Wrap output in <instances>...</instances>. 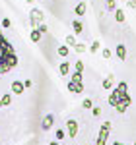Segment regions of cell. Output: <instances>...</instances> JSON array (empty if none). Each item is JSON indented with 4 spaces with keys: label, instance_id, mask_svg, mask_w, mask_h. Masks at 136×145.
Instances as JSON below:
<instances>
[{
    "label": "cell",
    "instance_id": "cell-4",
    "mask_svg": "<svg viewBox=\"0 0 136 145\" xmlns=\"http://www.w3.org/2000/svg\"><path fill=\"white\" fill-rule=\"evenodd\" d=\"M29 16H31V18H29V22H31V25H33V29L37 27V23H39V22H43V12L39 10V8H33Z\"/></svg>",
    "mask_w": 136,
    "mask_h": 145
},
{
    "label": "cell",
    "instance_id": "cell-26",
    "mask_svg": "<svg viewBox=\"0 0 136 145\" xmlns=\"http://www.w3.org/2000/svg\"><path fill=\"white\" fill-rule=\"evenodd\" d=\"M76 72H84V62H82V60L76 62Z\"/></svg>",
    "mask_w": 136,
    "mask_h": 145
},
{
    "label": "cell",
    "instance_id": "cell-15",
    "mask_svg": "<svg viewBox=\"0 0 136 145\" xmlns=\"http://www.w3.org/2000/svg\"><path fill=\"white\" fill-rule=\"evenodd\" d=\"M101 87H103V89H107V91L113 89V78H105V79H103V83H101Z\"/></svg>",
    "mask_w": 136,
    "mask_h": 145
},
{
    "label": "cell",
    "instance_id": "cell-2",
    "mask_svg": "<svg viewBox=\"0 0 136 145\" xmlns=\"http://www.w3.org/2000/svg\"><path fill=\"white\" fill-rule=\"evenodd\" d=\"M109 132H111V122H103L101 124V130H99V135H97V143H95V145H105V143H107Z\"/></svg>",
    "mask_w": 136,
    "mask_h": 145
},
{
    "label": "cell",
    "instance_id": "cell-34",
    "mask_svg": "<svg viewBox=\"0 0 136 145\" xmlns=\"http://www.w3.org/2000/svg\"><path fill=\"white\" fill-rule=\"evenodd\" d=\"M113 145H123V143H121V141H115V143Z\"/></svg>",
    "mask_w": 136,
    "mask_h": 145
},
{
    "label": "cell",
    "instance_id": "cell-27",
    "mask_svg": "<svg viewBox=\"0 0 136 145\" xmlns=\"http://www.w3.org/2000/svg\"><path fill=\"white\" fill-rule=\"evenodd\" d=\"M101 54H103V58H111V50H109V48H103Z\"/></svg>",
    "mask_w": 136,
    "mask_h": 145
},
{
    "label": "cell",
    "instance_id": "cell-33",
    "mask_svg": "<svg viewBox=\"0 0 136 145\" xmlns=\"http://www.w3.org/2000/svg\"><path fill=\"white\" fill-rule=\"evenodd\" d=\"M51 145H60V143H58V141H51Z\"/></svg>",
    "mask_w": 136,
    "mask_h": 145
},
{
    "label": "cell",
    "instance_id": "cell-36",
    "mask_svg": "<svg viewBox=\"0 0 136 145\" xmlns=\"http://www.w3.org/2000/svg\"><path fill=\"white\" fill-rule=\"evenodd\" d=\"M0 74H2V72H0Z\"/></svg>",
    "mask_w": 136,
    "mask_h": 145
},
{
    "label": "cell",
    "instance_id": "cell-24",
    "mask_svg": "<svg viewBox=\"0 0 136 145\" xmlns=\"http://www.w3.org/2000/svg\"><path fill=\"white\" fill-rule=\"evenodd\" d=\"M82 106H84V108H93V103H91V99H84Z\"/></svg>",
    "mask_w": 136,
    "mask_h": 145
},
{
    "label": "cell",
    "instance_id": "cell-22",
    "mask_svg": "<svg viewBox=\"0 0 136 145\" xmlns=\"http://www.w3.org/2000/svg\"><path fill=\"white\" fill-rule=\"evenodd\" d=\"M117 89H119V91H123V93H128V85H126L125 81H121V83L117 85Z\"/></svg>",
    "mask_w": 136,
    "mask_h": 145
},
{
    "label": "cell",
    "instance_id": "cell-11",
    "mask_svg": "<svg viewBox=\"0 0 136 145\" xmlns=\"http://www.w3.org/2000/svg\"><path fill=\"white\" fill-rule=\"evenodd\" d=\"M72 29H74V33H76V35H80L82 31H84V25H82V22H80V20H74V22H72Z\"/></svg>",
    "mask_w": 136,
    "mask_h": 145
},
{
    "label": "cell",
    "instance_id": "cell-37",
    "mask_svg": "<svg viewBox=\"0 0 136 145\" xmlns=\"http://www.w3.org/2000/svg\"><path fill=\"white\" fill-rule=\"evenodd\" d=\"M134 145H136V143H134Z\"/></svg>",
    "mask_w": 136,
    "mask_h": 145
},
{
    "label": "cell",
    "instance_id": "cell-7",
    "mask_svg": "<svg viewBox=\"0 0 136 145\" xmlns=\"http://www.w3.org/2000/svg\"><path fill=\"white\" fill-rule=\"evenodd\" d=\"M66 130H68L70 139H74L76 134H78V122H76V120H68V122H66Z\"/></svg>",
    "mask_w": 136,
    "mask_h": 145
},
{
    "label": "cell",
    "instance_id": "cell-35",
    "mask_svg": "<svg viewBox=\"0 0 136 145\" xmlns=\"http://www.w3.org/2000/svg\"><path fill=\"white\" fill-rule=\"evenodd\" d=\"M25 2H29V4H31V2H33V0H25Z\"/></svg>",
    "mask_w": 136,
    "mask_h": 145
},
{
    "label": "cell",
    "instance_id": "cell-12",
    "mask_svg": "<svg viewBox=\"0 0 136 145\" xmlns=\"http://www.w3.org/2000/svg\"><path fill=\"white\" fill-rule=\"evenodd\" d=\"M117 56H119V60H126V46L125 45L117 46Z\"/></svg>",
    "mask_w": 136,
    "mask_h": 145
},
{
    "label": "cell",
    "instance_id": "cell-18",
    "mask_svg": "<svg viewBox=\"0 0 136 145\" xmlns=\"http://www.w3.org/2000/svg\"><path fill=\"white\" fill-rule=\"evenodd\" d=\"M99 46H101V43H99V41H93V43H91V46H90V52H93V54H95V52L99 50Z\"/></svg>",
    "mask_w": 136,
    "mask_h": 145
},
{
    "label": "cell",
    "instance_id": "cell-13",
    "mask_svg": "<svg viewBox=\"0 0 136 145\" xmlns=\"http://www.w3.org/2000/svg\"><path fill=\"white\" fill-rule=\"evenodd\" d=\"M10 103H12V95H10V93H4V95H2V99H0V106L4 108V106H8Z\"/></svg>",
    "mask_w": 136,
    "mask_h": 145
},
{
    "label": "cell",
    "instance_id": "cell-25",
    "mask_svg": "<svg viewBox=\"0 0 136 145\" xmlns=\"http://www.w3.org/2000/svg\"><path fill=\"white\" fill-rule=\"evenodd\" d=\"M70 79H72V81H82V72H74Z\"/></svg>",
    "mask_w": 136,
    "mask_h": 145
},
{
    "label": "cell",
    "instance_id": "cell-21",
    "mask_svg": "<svg viewBox=\"0 0 136 145\" xmlns=\"http://www.w3.org/2000/svg\"><path fill=\"white\" fill-rule=\"evenodd\" d=\"M74 50H76V52H86V45H84V43H76V45H74Z\"/></svg>",
    "mask_w": 136,
    "mask_h": 145
},
{
    "label": "cell",
    "instance_id": "cell-29",
    "mask_svg": "<svg viewBox=\"0 0 136 145\" xmlns=\"http://www.w3.org/2000/svg\"><path fill=\"white\" fill-rule=\"evenodd\" d=\"M91 112H93V116H99V114H101V108H99V106H93Z\"/></svg>",
    "mask_w": 136,
    "mask_h": 145
},
{
    "label": "cell",
    "instance_id": "cell-8",
    "mask_svg": "<svg viewBox=\"0 0 136 145\" xmlns=\"http://www.w3.org/2000/svg\"><path fill=\"white\" fill-rule=\"evenodd\" d=\"M53 124H55V116H53V114H47L45 118H43L41 128H43V130H51V128H53Z\"/></svg>",
    "mask_w": 136,
    "mask_h": 145
},
{
    "label": "cell",
    "instance_id": "cell-30",
    "mask_svg": "<svg viewBox=\"0 0 136 145\" xmlns=\"http://www.w3.org/2000/svg\"><path fill=\"white\" fill-rule=\"evenodd\" d=\"M10 25H12V22L8 20V18H4V20H2V27H10Z\"/></svg>",
    "mask_w": 136,
    "mask_h": 145
},
{
    "label": "cell",
    "instance_id": "cell-16",
    "mask_svg": "<svg viewBox=\"0 0 136 145\" xmlns=\"http://www.w3.org/2000/svg\"><path fill=\"white\" fill-rule=\"evenodd\" d=\"M41 31H39V29H37V27H35L33 31H31V41H33V43H39V39H41Z\"/></svg>",
    "mask_w": 136,
    "mask_h": 145
},
{
    "label": "cell",
    "instance_id": "cell-20",
    "mask_svg": "<svg viewBox=\"0 0 136 145\" xmlns=\"http://www.w3.org/2000/svg\"><path fill=\"white\" fill-rule=\"evenodd\" d=\"M107 10H111V12L117 10V0H107Z\"/></svg>",
    "mask_w": 136,
    "mask_h": 145
},
{
    "label": "cell",
    "instance_id": "cell-23",
    "mask_svg": "<svg viewBox=\"0 0 136 145\" xmlns=\"http://www.w3.org/2000/svg\"><path fill=\"white\" fill-rule=\"evenodd\" d=\"M66 45H68V46H74V45H76V39H74V35H68V37H66Z\"/></svg>",
    "mask_w": 136,
    "mask_h": 145
},
{
    "label": "cell",
    "instance_id": "cell-32",
    "mask_svg": "<svg viewBox=\"0 0 136 145\" xmlns=\"http://www.w3.org/2000/svg\"><path fill=\"white\" fill-rule=\"evenodd\" d=\"M37 29H39V31H41V33H47V25H43V23H41V25H39V27H37Z\"/></svg>",
    "mask_w": 136,
    "mask_h": 145
},
{
    "label": "cell",
    "instance_id": "cell-28",
    "mask_svg": "<svg viewBox=\"0 0 136 145\" xmlns=\"http://www.w3.org/2000/svg\"><path fill=\"white\" fill-rule=\"evenodd\" d=\"M64 130H57V139H64Z\"/></svg>",
    "mask_w": 136,
    "mask_h": 145
},
{
    "label": "cell",
    "instance_id": "cell-9",
    "mask_svg": "<svg viewBox=\"0 0 136 145\" xmlns=\"http://www.w3.org/2000/svg\"><path fill=\"white\" fill-rule=\"evenodd\" d=\"M23 89H25V85H23L22 81H12V93L14 95H22Z\"/></svg>",
    "mask_w": 136,
    "mask_h": 145
},
{
    "label": "cell",
    "instance_id": "cell-19",
    "mask_svg": "<svg viewBox=\"0 0 136 145\" xmlns=\"http://www.w3.org/2000/svg\"><path fill=\"white\" fill-rule=\"evenodd\" d=\"M58 56H68V52H70V48L68 46H58Z\"/></svg>",
    "mask_w": 136,
    "mask_h": 145
},
{
    "label": "cell",
    "instance_id": "cell-1",
    "mask_svg": "<svg viewBox=\"0 0 136 145\" xmlns=\"http://www.w3.org/2000/svg\"><path fill=\"white\" fill-rule=\"evenodd\" d=\"M16 64H18V56H16V54L6 56V58H2V60H0V72H2V74H6V72H10Z\"/></svg>",
    "mask_w": 136,
    "mask_h": 145
},
{
    "label": "cell",
    "instance_id": "cell-5",
    "mask_svg": "<svg viewBox=\"0 0 136 145\" xmlns=\"http://www.w3.org/2000/svg\"><path fill=\"white\" fill-rule=\"evenodd\" d=\"M125 95H126V93H123V91H119V89H115L113 93L109 95V105H111V106H117V105H119V101L123 99Z\"/></svg>",
    "mask_w": 136,
    "mask_h": 145
},
{
    "label": "cell",
    "instance_id": "cell-3",
    "mask_svg": "<svg viewBox=\"0 0 136 145\" xmlns=\"http://www.w3.org/2000/svg\"><path fill=\"white\" fill-rule=\"evenodd\" d=\"M130 105H132V99H130V95L126 93L125 97H123V99L119 101V105H117L115 108H117V110H119V112H126V108H128Z\"/></svg>",
    "mask_w": 136,
    "mask_h": 145
},
{
    "label": "cell",
    "instance_id": "cell-17",
    "mask_svg": "<svg viewBox=\"0 0 136 145\" xmlns=\"http://www.w3.org/2000/svg\"><path fill=\"white\" fill-rule=\"evenodd\" d=\"M115 20H117L119 23H123V22H125V12L117 8V10H115Z\"/></svg>",
    "mask_w": 136,
    "mask_h": 145
},
{
    "label": "cell",
    "instance_id": "cell-10",
    "mask_svg": "<svg viewBox=\"0 0 136 145\" xmlns=\"http://www.w3.org/2000/svg\"><path fill=\"white\" fill-rule=\"evenodd\" d=\"M74 14H76V16H84V14H86V2H84V0H82L80 4H76V8H74Z\"/></svg>",
    "mask_w": 136,
    "mask_h": 145
},
{
    "label": "cell",
    "instance_id": "cell-31",
    "mask_svg": "<svg viewBox=\"0 0 136 145\" xmlns=\"http://www.w3.org/2000/svg\"><path fill=\"white\" fill-rule=\"evenodd\" d=\"M126 4H128V8H136V0H126Z\"/></svg>",
    "mask_w": 136,
    "mask_h": 145
},
{
    "label": "cell",
    "instance_id": "cell-14",
    "mask_svg": "<svg viewBox=\"0 0 136 145\" xmlns=\"http://www.w3.org/2000/svg\"><path fill=\"white\" fill-rule=\"evenodd\" d=\"M58 72H60V76H68V72H70V64H68V62H62L60 68H58Z\"/></svg>",
    "mask_w": 136,
    "mask_h": 145
},
{
    "label": "cell",
    "instance_id": "cell-6",
    "mask_svg": "<svg viewBox=\"0 0 136 145\" xmlns=\"http://www.w3.org/2000/svg\"><path fill=\"white\" fill-rule=\"evenodd\" d=\"M68 91L70 93H84V83L82 81H68Z\"/></svg>",
    "mask_w": 136,
    "mask_h": 145
}]
</instances>
